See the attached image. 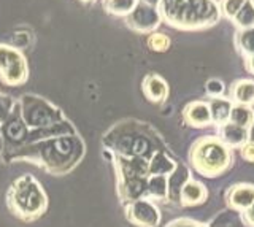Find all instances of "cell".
<instances>
[{"mask_svg": "<svg viewBox=\"0 0 254 227\" xmlns=\"http://www.w3.org/2000/svg\"><path fill=\"white\" fill-rule=\"evenodd\" d=\"M18 104L21 118L29 129H43L65 121L59 108H56L53 104L38 96L26 94Z\"/></svg>", "mask_w": 254, "mask_h": 227, "instance_id": "obj_5", "label": "cell"}, {"mask_svg": "<svg viewBox=\"0 0 254 227\" xmlns=\"http://www.w3.org/2000/svg\"><path fill=\"white\" fill-rule=\"evenodd\" d=\"M157 11L167 24L181 30L206 29L219 21V5L214 0H161Z\"/></svg>", "mask_w": 254, "mask_h": 227, "instance_id": "obj_2", "label": "cell"}, {"mask_svg": "<svg viewBox=\"0 0 254 227\" xmlns=\"http://www.w3.org/2000/svg\"><path fill=\"white\" fill-rule=\"evenodd\" d=\"M189 170L185 166H177L173 173L167 176V187H169V200L178 202L180 200V191L183 184L189 179Z\"/></svg>", "mask_w": 254, "mask_h": 227, "instance_id": "obj_18", "label": "cell"}, {"mask_svg": "<svg viewBox=\"0 0 254 227\" xmlns=\"http://www.w3.org/2000/svg\"><path fill=\"white\" fill-rule=\"evenodd\" d=\"M32 42V37L30 34H26V32H16L11 38V46L16 50H24V48H27V46L30 45Z\"/></svg>", "mask_w": 254, "mask_h": 227, "instance_id": "obj_27", "label": "cell"}, {"mask_svg": "<svg viewBox=\"0 0 254 227\" xmlns=\"http://www.w3.org/2000/svg\"><path fill=\"white\" fill-rule=\"evenodd\" d=\"M253 2H254V0H253Z\"/></svg>", "mask_w": 254, "mask_h": 227, "instance_id": "obj_36", "label": "cell"}, {"mask_svg": "<svg viewBox=\"0 0 254 227\" xmlns=\"http://www.w3.org/2000/svg\"><path fill=\"white\" fill-rule=\"evenodd\" d=\"M138 5V0H102L103 10L115 16H127Z\"/></svg>", "mask_w": 254, "mask_h": 227, "instance_id": "obj_20", "label": "cell"}, {"mask_svg": "<svg viewBox=\"0 0 254 227\" xmlns=\"http://www.w3.org/2000/svg\"><path fill=\"white\" fill-rule=\"evenodd\" d=\"M84 156V143L76 134L54 137L22 146L13 153L10 161H29L50 171L51 175H65Z\"/></svg>", "mask_w": 254, "mask_h": 227, "instance_id": "obj_1", "label": "cell"}, {"mask_svg": "<svg viewBox=\"0 0 254 227\" xmlns=\"http://www.w3.org/2000/svg\"><path fill=\"white\" fill-rule=\"evenodd\" d=\"M127 26L138 34H148L161 24V14H159L156 6H149L146 3L138 2L133 11L126 16Z\"/></svg>", "mask_w": 254, "mask_h": 227, "instance_id": "obj_9", "label": "cell"}, {"mask_svg": "<svg viewBox=\"0 0 254 227\" xmlns=\"http://www.w3.org/2000/svg\"><path fill=\"white\" fill-rule=\"evenodd\" d=\"M218 134H219L218 138L226 146H229L230 150H232V148H238V150H240L246 142H250V129L240 127L229 121L218 127Z\"/></svg>", "mask_w": 254, "mask_h": 227, "instance_id": "obj_11", "label": "cell"}, {"mask_svg": "<svg viewBox=\"0 0 254 227\" xmlns=\"http://www.w3.org/2000/svg\"><path fill=\"white\" fill-rule=\"evenodd\" d=\"M143 94L153 104H161L169 97V86L159 75L151 73L143 80Z\"/></svg>", "mask_w": 254, "mask_h": 227, "instance_id": "obj_14", "label": "cell"}, {"mask_svg": "<svg viewBox=\"0 0 254 227\" xmlns=\"http://www.w3.org/2000/svg\"><path fill=\"white\" fill-rule=\"evenodd\" d=\"M3 150V145H2V137H0V151Z\"/></svg>", "mask_w": 254, "mask_h": 227, "instance_id": "obj_35", "label": "cell"}, {"mask_svg": "<svg viewBox=\"0 0 254 227\" xmlns=\"http://www.w3.org/2000/svg\"><path fill=\"white\" fill-rule=\"evenodd\" d=\"M240 156L242 159H245L246 162L254 164V142H246L242 148H240Z\"/></svg>", "mask_w": 254, "mask_h": 227, "instance_id": "obj_29", "label": "cell"}, {"mask_svg": "<svg viewBox=\"0 0 254 227\" xmlns=\"http://www.w3.org/2000/svg\"><path fill=\"white\" fill-rule=\"evenodd\" d=\"M246 0H221L218 3L219 5V11L224 14L226 18L232 19L235 14L240 11V8L245 5Z\"/></svg>", "mask_w": 254, "mask_h": 227, "instance_id": "obj_24", "label": "cell"}, {"mask_svg": "<svg viewBox=\"0 0 254 227\" xmlns=\"http://www.w3.org/2000/svg\"><path fill=\"white\" fill-rule=\"evenodd\" d=\"M14 105H16V102H13L10 97L3 96V94H0V124L5 122L8 116L11 114Z\"/></svg>", "mask_w": 254, "mask_h": 227, "instance_id": "obj_26", "label": "cell"}, {"mask_svg": "<svg viewBox=\"0 0 254 227\" xmlns=\"http://www.w3.org/2000/svg\"><path fill=\"white\" fill-rule=\"evenodd\" d=\"M235 45L240 53H243L246 57L254 56V27L238 30L235 37Z\"/></svg>", "mask_w": 254, "mask_h": 227, "instance_id": "obj_22", "label": "cell"}, {"mask_svg": "<svg viewBox=\"0 0 254 227\" xmlns=\"http://www.w3.org/2000/svg\"><path fill=\"white\" fill-rule=\"evenodd\" d=\"M79 2H83V3H92L94 0H79Z\"/></svg>", "mask_w": 254, "mask_h": 227, "instance_id": "obj_34", "label": "cell"}, {"mask_svg": "<svg viewBox=\"0 0 254 227\" xmlns=\"http://www.w3.org/2000/svg\"><path fill=\"white\" fill-rule=\"evenodd\" d=\"M232 21L240 30L254 27V2L253 0H246L245 5L240 8V11L232 18Z\"/></svg>", "mask_w": 254, "mask_h": 227, "instance_id": "obj_21", "label": "cell"}, {"mask_svg": "<svg viewBox=\"0 0 254 227\" xmlns=\"http://www.w3.org/2000/svg\"><path fill=\"white\" fill-rule=\"evenodd\" d=\"M246 68H248V72L254 75V56H250L246 57Z\"/></svg>", "mask_w": 254, "mask_h": 227, "instance_id": "obj_32", "label": "cell"}, {"mask_svg": "<svg viewBox=\"0 0 254 227\" xmlns=\"http://www.w3.org/2000/svg\"><path fill=\"white\" fill-rule=\"evenodd\" d=\"M29 67L24 54L11 45L0 43V80L8 86H19L27 81Z\"/></svg>", "mask_w": 254, "mask_h": 227, "instance_id": "obj_6", "label": "cell"}, {"mask_svg": "<svg viewBox=\"0 0 254 227\" xmlns=\"http://www.w3.org/2000/svg\"><path fill=\"white\" fill-rule=\"evenodd\" d=\"M242 218V223L243 226H248V227H254V203L248 208V210H245L243 213L240 215Z\"/></svg>", "mask_w": 254, "mask_h": 227, "instance_id": "obj_30", "label": "cell"}, {"mask_svg": "<svg viewBox=\"0 0 254 227\" xmlns=\"http://www.w3.org/2000/svg\"><path fill=\"white\" fill-rule=\"evenodd\" d=\"M232 102L224 97H218V99H211L208 102L210 107V113H211V122L216 124V126H222L226 124L230 118V112H232Z\"/></svg>", "mask_w": 254, "mask_h": 227, "instance_id": "obj_17", "label": "cell"}, {"mask_svg": "<svg viewBox=\"0 0 254 227\" xmlns=\"http://www.w3.org/2000/svg\"><path fill=\"white\" fill-rule=\"evenodd\" d=\"M190 166L197 173L206 178L221 176L232 167V150L226 146L218 137L206 135L198 138L189 151Z\"/></svg>", "mask_w": 254, "mask_h": 227, "instance_id": "obj_4", "label": "cell"}, {"mask_svg": "<svg viewBox=\"0 0 254 227\" xmlns=\"http://www.w3.org/2000/svg\"><path fill=\"white\" fill-rule=\"evenodd\" d=\"M206 197H208L206 187L200 181H195V179L189 178L181 187L178 203L183 207H197V205H202L206 200Z\"/></svg>", "mask_w": 254, "mask_h": 227, "instance_id": "obj_12", "label": "cell"}, {"mask_svg": "<svg viewBox=\"0 0 254 227\" xmlns=\"http://www.w3.org/2000/svg\"><path fill=\"white\" fill-rule=\"evenodd\" d=\"M227 219H229V226L230 227H240V224H242V218H240V223H238V226H235L237 219H238V213H237V211L230 210L229 213H227ZM211 227H226V226L224 224H219V226H211Z\"/></svg>", "mask_w": 254, "mask_h": 227, "instance_id": "obj_31", "label": "cell"}, {"mask_svg": "<svg viewBox=\"0 0 254 227\" xmlns=\"http://www.w3.org/2000/svg\"><path fill=\"white\" fill-rule=\"evenodd\" d=\"M165 227H211V226L194 221V219H189V218H180V219H175V221L169 223Z\"/></svg>", "mask_w": 254, "mask_h": 227, "instance_id": "obj_28", "label": "cell"}, {"mask_svg": "<svg viewBox=\"0 0 254 227\" xmlns=\"http://www.w3.org/2000/svg\"><path fill=\"white\" fill-rule=\"evenodd\" d=\"M177 166L178 164L161 150L154 153L153 158L149 159V176H169L173 173Z\"/></svg>", "mask_w": 254, "mask_h": 227, "instance_id": "obj_16", "label": "cell"}, {"mask_svg": "<svg viewBox=\"0 0 254 227\" xmlns=\"http://www.w3.org/2000/svg\"><path fill=\"white\" fill-rule=\"evenodd\" d=\"M29 127L24 124L21 113H19V104L16 102L11 114L8 116L6 121L0 124V137L3 140V151L16 153L26 146L27 137H29ZM11 156V154H10ZM8 156V158H10Z\"/></svg>", "mask_w": 254, "mask_h": 227, "instance_id": "obj_7", "label": "cell"}, {"mask_svg": "<svg viewBox=\"0 0 254 227\" xmlns=\"http://www.w3.org/2000/svg\"><path fill=\"white\" fill-rule=\"evenodd\" d=\"M183 114L185 121L192 127H206L211 124V113L206 102H190Z\"/></svg>", "mask_w": 254, "mask_h": 227, "instance_id": "obj_13", "label": "cell"}, {"mask_svg": "<svg viewBox=\"0 0 254 227\" xmlns=\"http://www.w3.org/2000/svg\"><path fill=\"white\" fill-rule=\"evenodd\" d=\"M206 94L211 97V99H218V97H222L226 92V86L224 83H222L221 80H216V78H211V80H208V83H206Z\"/></svg>", "mask_w": 254, "mask_h": 227, "instance_id": "obj_25", "label": "cell"}, {"mask_svg": "<svg viewBox=\"0 0 254 227\" xmlns=\"http://www.w3.org/2000/svg\"><path fill=\"white\" fill-rule=\"evenodd\" d=\"M148 46L151 51L156 53H164L170 48V38L165 34H151L148 37Z\"/></svg>", "mask_w": 254, "mask_h": 227, "instance_id": "obj_23", "label": "cell"}, {"mask_svg": "<svg viewBox=\"0 0 254 227\" xmlns=\"http://www.w3.org/2000/svg\"><path fill=\"white\" fill-rule=\"evenodd\" d=\"M6 205L22 221H35L48 208V197L42 186L32 175L14 179L6 194Z\"/></svg>", "mask_w": 254, "mask_h": 227, "instance_id": "obj_3", "label": "cell"}, {"mask_svg": "<svg viewBox=\"0 0 254 227\" xmlns=\"http://www.w3.org/2000/svg\"><path fill=\"white\" fill-rule=\"evenodd\" d=\"M159 2H161V0H141V3H146L149 6H156V8H157Z\"/></svg>", "mask_w": 254, "mask_h": 227, "instance_id": "obj_33", "label": "cell"}, {"mask_svg": "<svg viewBox=\"0 0 254 227\" xmlns=\"http://www.w3.org/2000/svg\"><path fill=\"white\" fill-rule=\"evenodd\" d=\"M126 218L137 227H157L161 223V213L157 207L146 199L126 203Z\"/></svg>", "mask_w": 254, "mask_h": 227, "instance_id": "obj_8", "label": "cell"}, {"mask_svg": "<svg viewBox=\"0 0 254 227\" xmlns=\"http://www.w3.org/2000/svg\"><path fill=\"white\" fill-rule=\"evenodd\" d=\"M226 203L229 210L243 213L254 203V186L248 183H238L230 186L226 192Z\"/></svg>", "mask_w": 254, "mask_h": 227, "instance_id": "obj_10", "label": "cell"}, {"mask_svg": "<svg viewBox=\"0 0 254 227\" xmlns=\"http://www.w3.org/2000/svg\"><path fill=\"white\" fill-rule=\"evenodd\" d=\"M229 122L237 124L240 127H246L250 129L254 124V112L253 108L248 105H240V104H234L232 105V112H230V118Z\"/></svg>", "mask_w": 254, "mask_h": 227, "instance_id": "obj_19", "label": "cell"}, {"mask_svg": "<svg viewBox=\"0 0 254 227\" xmlns=\"http://www.w3.org/2000/svg\"><path fill=\"white\" fill-rule=\"evenodd\" d=\"M230 102L240 105H254V81L253 80H238L229 91Z\"/></svg>", "mask_w": 254, "mask_h": 227, "instance_id": "obj_15", "label": "cell"}]
</instances>
